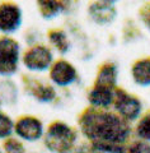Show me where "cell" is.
Instances as JSON below:
<instances>
[{
    "label": "cell",
    "mask_w": 150,
    "mask_h": 153,
    "mask_svg": "<svg viewBox=\"0 0 150 153\" xmlns=\"http://www.w3.org/2000/svg\"><path fill=\"white\" fill-rule=\"evenodd\" d=\"M81 133L92 143H111L122 146L130 135L127 121L120 115L89 107L80 115Z\"/></svg>",
    "instance_id": "6da1fadb"
},
{
    "label": "cell",
    "mask_w": 150,
    "mask_h": 153,
    "mask_svg": "<svg viewBox=\"0 0 150 153\" xmlns=\"http://www.w3.org/2000/svg\"><path fill=\"white\" fill-rule=\"evenodd\" d=\"M76 131L64 121H54L45 133V146L52 153H71L76 143Z\"/></svg>",
    "instance_id": "7a4b0ae2"
},
{
    "label": "cell",
    "mask_w": 150,
    "mask_h": 153,
    "mask_svg": "<svg viewBox=\"0 0 150 153\" xmlns=\"http://www.w3.org/2000/svg\"><path fill=\"white\" fill-rule=\"evenodd\" d=\"M21 46L9 36L0 37V75L12 76L18 69Z\"/></svg>",
    "instance_id": "3957f363"
},
{
    "label": "cell",
    "mask_w": 150,
    "mask_h": 153,
    "mask_svg": "<svg viewBox=\"0 0 150 153\" xmlns=\"http://www.w3.org/2000/svg\"><path fill=\"white\" fill-rule=\"evenodd\" d=\"M22 61L28 70L45 71L52 66L54 55L50 47L45 45H33L23 54Z\"/></svg>",
    "instance_id": "277c9868"
},
{
    "label": "cell",
    "mask_w": 150,
    "mask_h": 153,
    "mask_svg": "<svg viewBox=\"0 0 150 153\" xmlns=\"http://www.w3.org/2000/svg\"><path fill=\"white\" fill-rule=\"evenodd\" d=\"M115 108L118 115L126 121H134L141 112V102L135 97L126 93L122 89L115 91Z\"/></svg>",
    "instance_id": "5b68a950"
},
{
    "label": "cell",
    "mask_w": 150,
    "mask_h": 153,
    "mask_svg": "<svg viewBox=\"0 0 150 153\" xmlns=\"http://www.w3.org/2000/svg\"><path fill=\"white\" fill-rule=\"evenodd\" d=\"M22 25V9L13 1L0 3V32L14 33Z\"/></svg>",
    "instance_id": "8992f818"
},
{
    "label": "cell",
    "mask_w": 150,
    "mask_h": 153,
    "mask_svg": "<svg viewBox=\"0 0 150 153\" xmlns=\"http://www.w3.org/2000/svg\"><path fill=\"white\" fill-rule=\"evenodd\" d=\"M14 131L23 140L37 142L43 135V124L36 116L26 115L14 123Z\"/></svg>",
    "instance_id": "52a82bcc"
},
{
    "label": "cell",
    "mask_w": 150,
    "mask_h": 153,
    "mask_svg": "<svg viewBox=\"0 0 150 153\" xmlns=\"http://www.w3.org/2000/svg\"><path fill=\"white\" fill-rule=\"evenodd\" d=\"M78 78V71L75 66L69 61L60 59L52 64L50 69V79L59 87H67Z\"/></svg>",
    "instance_id": "ba28073f"
},
{
    "label": "cell",
    "mask_w": 150,
    "mask_h": 153,
    "mask_svg": "<svg viewBox=\"0 0 150 153\" xmlns=\"http://www.w3.org/2000/svg\"><path fill=\"white\" fill-rule=\"evenodd\" d=\"M89 16L98 25H107L111 23L116 17L115 3L111 1H97L89 5Z\"/></svg>",
    "instance_id": "9c48e42d"
},
{
    "label": "cell",
    "mask_w": 150,
    "mask_h": 153,
    "mask_svg": "<svg viewBox=\"0 0 150 153\" xmlns=\"http://www.w3.org/2000/svg\"><path fill=\"white\" fill-rule=\"evenodd\" d=\"M115 91L104 87L93 85L88 93V101L92 107L94 108H108L111 105L115 103Z\"/></svg>",
    "instance_id": "30bf717a"
},
{
    "label": "cell",
    "mask_w": 150,
    "mask_h": 153,
    "mask_svg": "<svg viewBox=\"0 0 150 153\" xmlns=\"http://www.w3.org/2000/svg\"><path fill=\"white\" fill-rule=\"evenodd\" d=\"M116 82H117V66L112 63H104L103 65H100L97 73L94 85L115 89Z\"/></svg>",
    "instance_id": "8fae6325"
},
{
    "label": "cell",
    "mask_w": 150,
    "mask_h": 153,
    "mask_svg": "<svg viewBox=\"0 0 150 153\" xmlns=\"http://www.w3.org/2000/svg\"><path fill=\"white\" fill-rule=\"evenodd\" d=\"M27 89H28V93L32 94L40 102H51L56 97V91L54 87L47 84H42L38 80H30Z\"/></svg>",
    "instance_id": "7c38bea8"
},
{
    "label": "cell",
    "mask_w": 150,
    "mask_h": 153,
    "mask_svg": "<svg viewBox=\"0 0 150 153\" xmlns=\"http://www.w3.org/2000/svg\"><path fill=\"white\" fill-rule=\"evenodd\" d=\"M65 4V1H56V0H41V1H37V7L42 18L52 19L64 13L66 8Z\"/></svg>",
    "instance_id": "4fadbf2b"
},
{
    "label": "cell",
    "mask_w": 150,
    "mask_h": 153,
    "mask_svg": "<svg viewBox=\"0 0 150 153\" xmlns=\"http://www.w3.org/2000/svg\"><path fill=\"white\" fill-rule=\"evenodd\" d=\"M132 78L135 83L143 87L150 85V59L139 60L132 66Z\"/></svg>",
    "instance_id": "5bb4252c"
},
{
    "label": "cell",
    "mask_w": 150,
    "mask_h": 153,
    "mask_svg": "<svg viewBox=\"0 0 150 153\" xmlns=\"http://www.w3.org/2000/svg\"><path fill=\"white\" fill-rule=\"evenodd\" d=\"M47 38L50 41L54 49H56L60 54H66L70 50L71 44L69 41V37L62 30H51L47 33Z\"/></svg>",
    "instance_id": "9a60e30c"
},
{
    "label": "cell",
    "mask_w": 150,
    "mask_h": 153,
    "mask_svg": "<svg viewBox=\"0 0 150 153\" xmlns=\"http://www.w3.org/2000/svg\"><path fill=\"white\" fill-rule=\"evenodd\" d=\"M14 131V123L7 114L0 112V139H5Z\"/></svg>",
    "instance_id": "2e32d148"
},
{
    "label": "cell",
    "mask_w": 150,
    "mask_h": 153,
    "mask_svg": "<svg viewBox=\"0 0 150 153\" xmlns=\"http://www.w3.org/2000/svg\"><path fill=\"white\" fill-rule=\"evenodd\" d=\"M4 153H26V147L17 138H8L3 144Z\"/></svg>",
    "instance_id": "e0dca14e"
},
{
    "label": "cell",
    "mask_w": 150,
    "mask_h": 153,
    "mask_svg": "<svg viewBox=\"0 0 150 153\" xmlns=\"http://www.w3.org/2000/svg\"><path fill=\"white\" fill-rule=\"evenodd\" d=\"M136 133L137 135L141 138L144 142H150V115L144 116L141 120L139 121L136 126Z\"/></svg>",
    "instance_id": "ac0fdd59"
},
{
    "label": "cell",
    "mask_w": 150,
    "mask_h": 153,
    "mask_svg": "<svg viewBox=\"0 0 150 153\" xmlns=\"http://www.w3.org/2000/svg\"><path fill=\"white\" fill-rule=\"evenodd\" d=\"M126 153H150V144L144 140H136L127 148Z\"/></svg>",
    "instance_id": "d6986e66"
},
{
    "label": "cell",
    "mask_w": 150,
    "mask_h": 153,
    "mask_svg": "<svg viewBox=\"0 0 150 153\" xmlns=\"http://www.w3.org/2000/svg\"><path fill=\"white\" fill-rule=\"evenodd\" d=\"M148 25H149V28H150V17H149V22H148Z\"/></svg>",
    "instance_id": "ffe728a7"
},
{
    "label": "cell",
    "mask_w": 150,
    "mask_h": 153,
    "mask_svg": "<svg viewBox=\"0 0 150 153\" xmlns=\"http://www.w3.org/2000/svg\"><path fill=\"white\" fill-rule=\"evenodd\" d=\"M0 106H1V101H0Z\"/></svg>",
    "instance_id": "44dd1931"
},
{
    "label": "cell",
    "mask_w": 150,
    "mask_h": 153,
    "mask_svg": "<svg viewBox=\"0 0 150 153\" xmlns=\"http://www.w3.org/2000/svg\"><path fill=\"white\" fill-rule=\"evenodd\" d=\"M0 153H1V151H0Z\"/></svg>",
    "instance_id": "7402d4cb"
}]
</instances>
